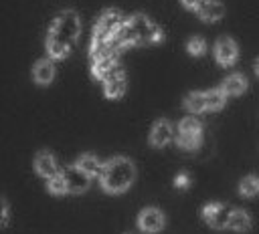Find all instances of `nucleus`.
<instances>
[{"label":"nucleus","mask_w":259,"mask_h":234,"mask_svg":"<svg viewBox=\"0 0 259 234\" xmlns=\"http://www.w3.org/2000/svg\"><path fill=\"white\" fill-rule=\"evenodd\" d=\"M162 40H164V32L156 22H152L146 14H134L125 18L121 28L111 36L109 48L115 52H121L123 48H130V46L156 44Z\"/></svg>","instance_id":"obj_1"},{"label":"nucleus","mask_w":259,"mask_h":234,"mask_svg":"<svg viewBox=\"0 0 259 234\" xmlns=\"http://www.w3.org/2000/svg\"><path fill=\"white\" fill-rule=\"evenodd\" d=\"M81 34V18L75 10H63L55 16L49 32H47V52L49 58L53 61H61L67 58L71 48L75 46L77 38Z\"/></svg>","instance_id":"obj_2"},{"label":"nucleus","mask_w":259,"mask_h":234,"mask_svg":"<svg viewBox=\"0 0 259 234\" xmlns=\"http://www.w3.org/2000/svg\"><path fill=\"white\" fill-rule=\"evenodd\" d=\"M136 180V165L123 155L109 157L101 165L99 184L107 194H123Z\"/></svg>","instance_id":"obj_3"},{"label":"nucleus","mask_w":259,"mask_h":234,"mask_svg":"<svg viewBox=\"0 0 259 234\" xmlns=\"http://www.w3.org/2000/svg\"><path fill=\"white\" fill-rule=\"evenodd\" d=\"M202 141V125L196 117H184L178 123V135H176V143L180 149L192 151L200 145Z\"/></svg>","instance_id":"obj_4"},{"label":"nucleus","mask_w":259,"mask_h":234,"mask_svg":"<svg viewBox=\"0 0 259 234\" xmlns=\"http://www.w3.org/2000/svg\"><path fill=\"white\" fill-rule=\"evenodd\" d=\"M214 58L221 67H233L239 58V46L231 36H221L214 42Z\"/></svg>","instance_id":"obj_5"},{"label":"nucleus","mask_w":259,"mask_h":234,"mask_svg":"<svg viewBox=\"0 0 259 234\" xmlns=\"http://www.w3.org/2000/svg\"><path fill=\"white\" fill-rule=\"evenodd\" d=\"M231 210L229 206L225 204H219V202H212V204H206L202 208V218L208 226L217 228V230H223V228H229V216H231Z\"/></svg>","instance_id":"obj_6"},{"label":"nucleus","mask_w":259,"mask_h":234,"mask_svg":"<svg viewBox=\"0 0 259 234\" xmlns=\"http://www.w3.org/2000/svg\"><path fill=\"white\" fill-rule=\"evenodd\" d=\"M166 224V218L162 214V210L158 208H144L140 214H138V228L146 234H156L164 228Z\"/></svg>","instance_id":"obj_7"},{"label":"nucleus","mask_w":259,"mask_h":234,"mask_svg":"<svg viewBox=\"0 0 259 234\" xmlns=\"http://www.w3.org/2000/svg\"><path fill=\"white\" fill-rule=\"evenodd\" d=\"M125 89H127V79H125V73L119 67L113 69L103 79V93H105L107 99H119V97H123Z\"/></svg>","instance_id":"obj_8"},{"label":"nucleus","mask_w":259,"mask_h":234,"mask_svg":"<svg viewBox=\"0 0 259 234\" xmlns=\"http://www.w3.org/2000/svg\"><path fill=\"white\" fill-rule=\"evenodd\" d=\"M63 178H65V186H67V194H83L89 184H91V178L81 171L77 165H71L63 171Z\"/></svg>","instance_id":"obj_9"},{"label":"nucleus","mask_w":259,"mask_h":234,"mask_svg":"<svg viewBox=\"0 0 259 234\" xmlns=\"http://www.w3.org/2000/svg\"><path fill=\"white\" fill-rule=\"evenodd\" d=\"M34 171L40 176V178H53V176H57L59 173V163H57V159H55V155L51 153V151H47V149H40L36 155H34Z\"/></svg>","instance_id":"obj_10"},{"label":"nucleus","mask_w":259,"mask_h":234,"mask_svg":"<svg viewBox=\"0 0 259 234\" xmlns=\"http://www.w3.org/2000/svg\"><path fill=\"white\" fill-rule=\"evenodd\" d=\"M174 139V127L168 119H160L154 123L152 131H150V143L154 147H164Z\"/></svg>","instance_id":"obj_11"},{"label":"nucleus","mask_w":259,"mask_h":234,"mask_svg":"<svg viewBox=\"0 0 259 234\" xmlns=\"http://www.w3.org/2000/svg\"><path fill=\"white\" fill-rule=\"evenodd\" d=\"M55 79V63L53 58H38L32 67V81L40 87L51 85Z\"/></svg>","instance_id":"obj_12"},{"label":"nucleus","mask_w":259,"mask_h":234,"mask_svg":"<svg viewBox=\"0 0 259 234\" xmlns=\"http://www.w3.org/2000/svg\"><path fill=\"white\" fill-rule=\"evenodd\" d=\"M117 56H119V52H107V54L91 61V75L95 79H105L113 69H117Z\"/></svg>","instance_id":"obj_13"},{"label":"nucleus","mask_w":259,"mask_h":234,"mask_svg":"<svg viewBox=\"0 0 259 234\" xmlns=\"http://www.w3.org/2000/svg\"><path fill=\"white\" fill-rule=\"evenodd\" d=\"M196 14L200 16V20L204 22H217L223 18L225 14V6L219 2V0H204L200 4V8L196 10Z\"/></svg>","instance_id":"obj_14"},{"label":"nucleus","mask_w":259,"mask_h":234,"mask_svg":"<svg viewBox=\"0 0 259 234\" xmlns=\"http://www.w3.org/2000/svg\"><path fill=\"white\" fill-rule=\"evenodd\" d=\"M221 89H223V93L227 97H237V95L245 93V89H247V77L241 75V73H233V75H229L223 81Z\"/></svg>","instance_id":"obj_15"},{"label":"nucleus","mask_w":259,"mask_h":234,"mask_svg":"<svg viewBox=\"0 0 259 234\" xmlns=\"http://www.w3.org/2000/svg\"><path fill=\"white\" fill-rule=\"evenodd\" d=\"M75 165H77L81 171H85L89 178H93V176H99V173H101V165H103V163L99 161L97 155H93V153H83V155L77 157Z\"/></svg>","instance_id":"obj_16"},{"label":"nucleus","mask_w":259,"mask_h":234,"mask_svg":"<svg viewBox=\"0 0 259 234\" xmlns=\"http://www.w3.org/2000/svg\"><path fill=\"white\" fill-rule=\"evenodd\" d=\"M251 226H253V220H251V216L245 210H239V208L231 210V216H229V228L231 230L247 232V230H251Z\"/></svg>","instance_id":"obj_17"},{"label":"nucleus","mask_w":259,"mask_h":234,"mask_svg":"<svg viewBox=\"0 0 259 234\" xmlns=\"http://www.w3.org/2000/svg\"><path fill=\"white\" fill-rule=\"evenodd\" d=\"M184 107L188 113L198 115L202 111H206V101H204V93L202 91H192L184 97Z\"/></svg>","instance_id":"obj_18"},{"label":"nucleus","mask_w":259,"mask_h":234,"mask_svg":"<svg viewBox=\"0 0 259 234\" xmlns=\"http://www.w3.org/2000/svg\"><path fill=\"white\" fill-rule=\"evenodd\" d=\"M204 101H206V111H219L227 103V95L223 93V89H210L204 91Z\"/></svg>","instance_id":"obj_19"},{"label":"nucleus","mask_w":259,"mask_h":234,"mask_svg":"<svg viewBox=\"0 0 259 234\" xmlns=\"http://www.w3.org/2000/svg\"><path fill=\"white\" fill-rule=\"evenodd\" d=\"M239 192L245 198H253L255 194H259V178H255V176L243 178L241 184H239Z\"/></svg>","instance_id":"obj_20"},{"label":"nucleus","mask_w":259,"mask_h":234,"mask_svg":"<svg viewBox=\"0 0 259 234\" xmlns=\"http://www.w3.org/2000/svg\"><path fill=\"white\" fill-rule=\"evenodd\" d=\"M47 190H49L53 196H63V194H67V186H65L63 171H59L57 176H53V178L47 180Z\"/></svg>","instance_id":"obj_21"},{"label":"nucleus","mask_w":259,"mask_h":234,"mask_svg":"<svg viewBox=\"0 0 259 234\" xmlns=\"http://www.w3.org/2000/svg\"><path fill=\"white\" fill-rule=\"evenodd\" d=\"M186 50H188L190 56H202L206 52V40L202 36H192L186 42Z\"/></svg>","instance_id":"obj_22"},{"label":"nucleus","mask_w":259,"mask_h":234,"mask_svg":"<svg viewBox=\"0 0 259 234\" xmlns=\"http://www.w3.org/2000/svg\"><path fill=\"white\" fill-rule=\"evenodd\" d=\"M10 222V206L4 198H0V228Z\"/></svg>","instance_id":"obj_23"},{"label":"nucleus","mask_w":259,"mask_h":234,"mask_svg":"<svg viewBox=\"0 0 259 234\" xmlns=\"http://www.w3.org/2000/svg\"><path fill=\"white\" fill-rule=\"evenodd\" d=\"M188 182H190V178H188L186 173H178V176L174 178V186H176V188H186Z\"/></svg>","instance_id":"obj_24"},{"label":"nucleus","mask_w":259,"mask_h":234,"mask_svg":"<svg viewBox=\"0 0 259 234\" xmlns=\"http://www.w3.org/2000/svg\"><path fill=\"white\" fill-rule=\"evenodd\" d=\"M180 2H182V6L188 8V10H198L204 0H180Z\"/></svg>","instance_id":"obj_25"},{"label":"nucleus","mask_w":259,"mask_h":234,"mask_svg":"<svg viewBox=\"0 0 259 234\" xmlns=\"http://www.w3.org/2000/svg\"><path fill=\"white\" fill-rule=\"evenodd\" d=\"M255 75H257V77H259V58H257V61H255Z\"/></svg>","instance_id":"obj_26"}]
</instances>
